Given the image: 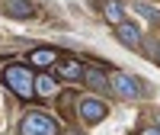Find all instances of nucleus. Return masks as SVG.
Returning a JSON list of instances; mask_svg holds the SVG:
<instances>
[{
  "label": "nucleus",
  "mask_w": 160,
  "mask_h": 135,
  "mask_svg": "<svg viewBox=\"0 0 160 135\" xmlns=\"http://www.w3.org/2000/svg\"><path fill=\"white\" fill-rule=\"evenodd\" d=\"M3 80H7V87L16 93V97L22 100H32L35 97V77L29 68H22V64H7L3 68Z\"/></svg>",
  "instance_id": "f257e3e1"
},
{
  "label": "nucleus",
  "mask_w": 160,
  "mask_h": 135,
  "mask_svg": "<svg viewBox=\"0 0 160 135\" xmlns=\"http://www.w3.org/2000/svg\"><path fill=\"white\" fill-rule=\"evenodd\" d=\"M19 135H58V122L45 113H29L19 126Z\"/></svg>",
  "instance_id": "f03ea898"
},
{
  "label": "nucleus",
  "mask_w": 160,
  "mask_h": 135,
  "mask_svg": "<svg viewBox=\"0 0 160 135\" xmlns=\"http://www.w3.org/2000/svg\"><path fill=\"white\" fill-rule=\"evenodd\" d=\"M109 84H112V90H115L122 100H138V97H141L138 80L131 77V74H125V71H115V74L109 77Z\"/></svg>",
  "instance_id": "7ed1b4c3"
},
{
  "label": "nucleus",
  "mask_w": 160,
  "mask_h": 135,
  "mask_svg": "<svg viewBox=\"0 0 160 135\" xmlns=\"http://www.w3.org/2000/svg\"><path fill=\"white\" fill-rule=\"evenodd\" d=\"M80 116H83V122L96 126V122H102V119L109 116V106L102 100H96V97H83L80 100Z\"/></svg>",
  "instance_id": "20e7f679"
},
{
  "label": "nucleus",
  "mask_w": 160,
  "mask_h": 135,
  "mask_svg": "<svg viewBox=\"0 0 160 135\" xmlns=\"http://www.w3.org/2000/svg\"><path fill=\"white\" fill-rule=\"evenodd\" d=\"M3 13L13 19H32L35 16V7L29 0H3Z\"/></svg>",
  "instance_id": "39448f33"
},
{
  "label": "nucleus",
  "mask_w": 160,
  "mask_h": 135,
  "mask_svg": "<svg viewBox=\"0 0 160 135\" xmlns=\"http://www.w3.org/2000/svg\"><path fill=\"white\" fill-rule=\"evenodd\" d=\"M118 39H122L128 48H141V32H138V26L128 23V19L118 23Z\"/></svg>",
  "instance_id": "423d86ee"
},
{
  "label": "nucleus",
  "mask_w": 160,
  "mask_h": 135,
  "mask_svg": "<svg viewBox=\"0 0 160 135\" xmlns=\"http://www.w3.org/2000/svg\"><path fill=\"white\" fill-rule=\"evenodd\" d=\"M55 58H58L55 48H35L32 55H29V61H32L35 68H48V64H55Z\"/></svg>",
  "instance_id": "0eeeda50"
},
{
  "label": "nucleus",
  "mask_w": 160,
  "mask_h": 135,
  "mask_svg": "<svg viewBox=\"0 0 160 135\" xmlns=\"http://www.w3.org/2000/svg\"><path fill=\"white\" fill-rule=\"evenodd\" d=\"M58 77H64V80H80V77H83V68H80L77 61H64V64H58Z\"/></svg>",
  "instance_id": "6e6552de"
},
{
  "label": "nucleus",
  "mask_w": 160,
  "mask_h": 135,
  "mask_svg": "<svg viewBox=\"0 0 160 135\" xmlns=\"http://www.w3.org/2000/svg\"><path fill=\"white\" fill-rule=\"evenodd\" d=\"M83 77H87V84H90V87H96V90L109 87V80H106V74L99 71V68H87V71H83Z\"/></svg>",
  "instance_id": "1a4fd4ad"
},
{
  "label": "nucleus",
  "mask_w": 160,
  "mask_h": 135,
  "mask_svg": "<svg viewBox=\"0 0 160 135\" xmlns=\"http://www.w3.org/2000/svg\"><path fill=\"white\" fill-rule=\"evenodd\" d=\"M55 77H51V74H38L35 77V93H42V97H48V93H55Z\"/></svg>",
  "instance_id": "9d476101"
},
{
  "label": "nucleus",
  "mask_w": 160,
  "mask_h": 135,
  "mask_svg": "<svg viewBox=\"0 0 160 135\" xmlns=\"http://www.w3.org/2000/svg\"><path fill=\"white\" fill-rule=\"evenodd\" d=\"M102 13H106V19H109V23H115V26H118V23L125 19V16H122V7H118L115 0H109V3L102 7Z\"/></svg>",
  "instance_id": "9b49d317"
},
{
  "label": "nucleus",
  "mask_w": 160,
  "mask_h": 135,
  "mask_svg": "<svg viewBox=\"0 0 160 135\" xmlns=\"http://www.w3.org/2000/svg\"><path fill=\"white\" fill-rule=\"evenodd\" d=\"M138 13H141V16H148V19H157V13H154L151 7H138Z\"/></svg>",
  "instance_id": "f8f14e48"
},
{
  "label": "nucleus",
  "mask_w": 160,
  "mask_h": 135,
  "mask_svg": "<svg viewBox=\"0 0 160 135\" xmlns=\"http://www.w3.org/2000/svg\"><path fill=\"white\" fill-rule=\"evenodd\" d=\"M144 135H160V129H144Z\"/></svg>",
  "instance_id": "ddd939ff"
},
{
  "label": "nucleus",
  "mask_w": 160,
  "mask_h": 135,
  "mask_svg": "<svg viewBox=\"0 0 160 135\" xmlns=\"http://www.w3.org/2000/svg\"><path fill=\"white\" fill-rule=\"evenodd\" d=\"M154 55H157V61H160V45H154Z\"/></svg>",
  "instance_id": "4468645a"
},
{
  "label": "nucleus",
  "mask_w": 160,
  "mask_h": 135,
  "mask_svg": "<svg viewBox=\"0 0 160 135\" xmlns=\"http://www.w3.org/2000/svg\"><path fill=\"white\" fill-rule=\"evenodd\" d=\"M157 126H160V116H157Z\"/></svg>",
  "instance_id": "2eb2a0df"
}]
</instances>
